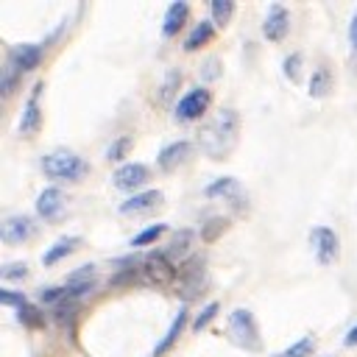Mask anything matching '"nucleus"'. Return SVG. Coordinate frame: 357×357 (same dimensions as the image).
I'll return each instance as SVG.
<instances>
[{"instance_id": "1", "label": "nucleus", "mask_w": 357, "mask_h": 357, "mask_svg": "<svg viewBox=\"0 0 357 357\" xmlns=\"http://www.w3.org/2000/svg\"><path fill=\"white\" fill-rule=\"evenodd\" d=\"M240 114L234 109H220L198 134V145L209 159H226L237 145Z\"/></svg>"}, {"instance_id": "2", "label": "nucleus", "mask_w": 357, "mask_h": 357, "mask_svg": "<svg viewBox=\"0 0 357 357\" xmlns=\"http://www.w3.org/2000/svg\"><path fill=\"white\" fill-rule=\"evenodd\" d=\"M39 165H42L45 176L56 178V181H81L89 173V162L73 151H50L42 156Z\"/></svg>"}, {"instance_id": "3", "label": "nucleus", "mask_w": 357, "mask_h": 357, "mask_svg": "<svg viewBox=\"0 0 357 357\" xmlns=\"http://www.w3.org/2000/svg\"><path fill=\"white\" fill-rule=\"evenodd\" d=\"M229 335H231V340H234L240 349H245V351H259V349H262L259 326H257L251 310L237 307V310L229 312Z\"/></svg>"}, {"instance_id": "4", "label": "nucleus", "mask_w": 357, "mask_h": 357, "mask_svg": "<svg viewBox=\"0 0 357 357\" xmlns=\"http://www.w3.org/2000/svg\"><path fill=\"white\" fill-rule=\"evenodd\" d=\"M206 259L204 257H190L181 268H178V296L184 298V301H190V298H195L201 290H204V284H206Z\"/></svg>"}, {"instance_id": "5", "label": "nucleus", "mask_w": 357, "mask_h": 357, "mask_svg": "<svg viewBox=\"0 0 357 357\" xmlns=\"http://www.w3.org/2000/svg\"><path fill=\"white\" fill-rule=\"evenodd\" d=\"M142 276L148 284H156V287H167L178 279V268L162 254V251H151L145 259H142Z\"/></svg>"}, {"instance_id": "6", "label": "nucleus", "mask_w": 357, "mask_h": 357, "mask_svg": "<svg viewBox=\"0 0 357 357\" xmlns=\"http://www.w3.org/2000/svg\"><path fill=\"white\" fill-rule=\"evenodd\" d=\"M209 100H212V92L206 89V86H195V89H190L178 103H176V112H173V117L178 120V123H190V120H198L204 112H206V106H209Z\"/></svg>"}, {"instance_id": "7", "label": "nucleus", "mask_w": 357, "mask_h": 357, "mask_svg": "<svg viewBox=\"0 0 357 357\" xmlns=\"http://www.w3.org/2000/svg\"><path fill=\"white\" fill-rule=\"evenodd\" d=\"M310 243H312V251H315V257H318L321 265H332L337 259V254H340V240L326 226H315L310 231Z\"/></svg>"}, {"instance_id": "8", "label": "nucleus", "mask_w": 357, "mask_h": 357, "mask_svg": "<svg viewBox=\"0 0 357 357\" xmlns=\"http://www.w3.org/2000/svg\"><path fill=\"white\" fill-rule=\"evenodd\" d=\"M36 234V223L28 215H11L3 220L0 226V240L6 245H22L25 240H31Z\"/></svg>"}, {"instance_id": "9", "label": "nucleus", "mask_w": 357, "mask_h": 357, "mask_svg": "<svg viewBox=\"0 0 357 357\" xmlns=\"http://www.w3.org/2000/svg\"><path fill=\"white\" fill-rule=\"evenodd\" d=\"M42 81L33 84L25 106H22V117H20V134L22 137H36L39 126H42V109H39V95H42Z\"/></svg>"}, {"instance_id": "10", "label": "nucleus", "mask_w": 357, "mask_h": 357, "mask_svg": "<svg viewBox=\"0 0 357 357\" xmlns=\"http://www.w3.org/2000/svg\"><path fill=\"white\" fill-rule=\"evenodd\" d=\"M148 181V167L142 165V162H126V165H120L117 170H114V176H112V184L117 187V190H126V192H134L137 187H142Z\"/></svg>"}, {"instance_id": "11", "label": "nucleus", "mask_w": 357, "mask_h": 357, "mask_svg": "<svg viewBox=\"0 0 357 357\" xmlns=\"http://www.w3.org/2000/svg\"><path fill=\"white\" fill-rule=\"evenodd\" d=\"M287 31H290V14L282 3H273L268 8L265 22H262V33H265L268 42H282L287 36Z\"/></svg>"}, {"instance_id": "12", "label": "nucleus", "mask_w": 357, "mask_h": 357, "mask_svg": "<svg viewBox=\"0 0 357 357\" xmlns=\"http://www.w3.org/2000/svg\"><path fill=\"white\" fill-rule=\"evenodd\" d=\"M42 53H45V47H42V45L22 42V45H14V47L8 50V64H14L20 73H31V70H36V67H39Z\"/></svg>"}, {"instance_id": "13", "label": "nucleus", "mask_w": 357, "mask_h": 357, "mask_svg": "<svg viewBox=\"0 0 357 357\" xmlns=\"http://www.w3.org/2000/svg\"><path fill=\"white\" fill-rule=\"evenodd\" d=\"M64 206H67V198L59 187H45L36 198V215L45 220H59L64 215Z\"/></svg>"}, {"instance_id": "14", "label": "nucleus", "mask_w": 357, "mask_h": 357, "mask_svg": "<svg viewBox=\"0 0 357 357\" xmlns=\"http://www.w3.org/2000/svg\"><path fill=\"white\" fill-rule=\"evenodd\" d=\"M190 153H192V145H190L187 139H176V142H170V145H165V148L159 151L156 165H159V170L170 173V170H176L178 165H184V162L190 159Z\"/></svg>"}, {"instance_id": "15", "label": "nucleus", "mask_w": 357, "mask_h": 357, "mask_svg": "<svg viewBox=\"0 0 357 357\" xmlns=\"http://www.w3.org/2000/svg\"><path fill=\"white\" fill-rule=\"evenodd\" d=\"M204 192H206V198H220V201H231V204H237L243 198V187H240V181L234 176L215 178L212 184H206Z\"/></svg>"}, {"instance_id": "16", "label": "nucleus", "mask_w": 357, "mask_h": 357, "mask_svg": "<svg viewBox=\"0 0 357 357\" xmlns=\"http://www.w3.org/2000/svg\"><path fill=\"white\" fill-rule=\"evenodd\" d=\"M192 240H195L192 229H178V231L173 234V240H170V245H167L165 257H167L173 265H184V262L190 259V251H192Z\"/></svg>"}, {"instance_id": "17", "label": "nucleus", "mask_w": 357, "mask_h": 357, "mask_svg": "<svg viewBox=\"0 0 357 357\" xmlns=\"http://www.w3.org/2000/svg\"><path fill=\"white\" fill-rule=\"evenodd\" d=\"M95 284V265H81L78 271H73L67 279H64V287L70 293V298H78L84 293H89Z\"/></svg>"}, {"instance_id": "18", "label": "nucleus", "mask_w": 357, "mask_h": 357, "mask_svg": "<svg viewBox=\"0 0 357 357\" xmlns=\"http://www.w3.org/2000/svg\"><path fill=\"white\" fill-rule=\"evenodd\" d=\"M159 201H162V192H159V190L134 192L128 201H123V204H120V212H123V215H139V212H148V209H153Z\"/></svg>"}, {"instance_id": "19", "label": "nucleus", "mask_w": 357, "mask_h": 357, "mask_svg": "<svg viewBox=\"0 0 357 357\" xmlns=\"http://www.w3.org/2000/svg\"><path fill=\"white\" fill-rule=\"evenodd\" d=\"M187 17H190V6H187L184 0H178V3H170V6H167V11H165L162 33H165V36H176V33L184 28Z\"/></svg>"}, {"instance_id": "20", "label": "nucleus", "mask_w": 357, "mask_h": 357, "mask_svg": "<svg viewBox=\"0 0 357 357\" xmlns=\"http://www.w3.org/2000/svg\"><path fill=\"white\" fill-rule=\"evenodd\" d=\"M78 245H81V237H61V240H56V243L42 254V265H56L59 259L70 257Z\"/></svg>"}, {"instance_id": "21", "label": "nucleus", "mask_w": 357, "mask_h": 357, "mask_svg": "<svg viewBox=\"0 0 357 357\" xmlns=\"http://www.w3.org/2000/svg\"><path fill=\"white\" fill-rule=\"evenodd\" d=\"M184 324H187V307H181L178 312H176V318H173V324H170V329L165 332V337L156 343V349H153V357H162L165 351H170V346L178 340V335H181V329H184Z\"/></svg>"}, {"instance_id": "22", "label": "nucleus", "mask_w": 357, "mask_h": 357, "mask_svg": "<svg viewBox=\"0 0 357 357\" xmlns=\"http://www.w3.org/2000/svg\"><path fill=\"white\" fill-rule=\"evenodd\" d=\"M212 33H215V25H212V20H201L192 31H190V36L184 39V50L187 53H192V50H198L201 45H206L209 39H212Z\"/></svg>"}, {"instance_id": "23", "label": "nucleus", "mask_w": 357, "mask_h": 357, "mask_svg": "<svg viewBox=\"0 0 357 357\" xmlns=\"http://www.w3.org/2000/svg\"><path fill=\"white\" fill-rule=\"evenodd\" d=\"M329 89H332V70L321 64L310 75V98H326Z\"/></svg>"}, {"instance_id": "24", "label": "nucleus", "mask_w": 357, "mask_h": 357, "mask_svg": "<svg viewBox=\"0 0 357 357\" xmlns=\"http://www.w3.org/2000/svg\"><path fill=\"white\" fill-rule=\"evenodd\" d=\"M20 70L14 67V64H8L6 61V67L0 70V98H11L14 95V89L20 86Z\"/></svg>"}, {"instance_id": "25", "label": "nucleus", "mask_w": 357, "mask_h": 357, "mask_svg": "<svg viewBox=\"0 0 357 357\" xmlns=\"http://www.w3.org/2000/svg\"><path fill=\"white\" fill-rule=\"evenodd\" d=\"M178 84H181V70H167L165 73V81L159 84V92H156L159 103H170L173 95H176V89H178Z\"/></svg>"}, {"instance_id": "26", "label": "nucleus", "mask_w": 357, "mask_h": 357, "mask_svg": "<svg viewBox=\"0 0 357 357\" xmlns=\"http://www.w3.org/2000/svg\"><path fill=\"white\" fill-rule=\"evenodd\" d=\"M209 11H212V25L226 28L229 20H231V14H234V3L231 0H212Z\"/></svg>"}, {"instance_id": "27", "label": "nucleus", "mask_w": 357, "mask_h": 357, "mask_svg": "<svg viewBox=\"0 0 357 357\" xmlns=\"http://www.w3.org/2000/svg\"><path fill=\"white\" fill-rule=\"evenodd\" d=\"M17 318H20V321H22L28 329H42V326H45V312H42L39 307L28 304V301H25V304L17 310Z\"/></svg>"}, {"instance_id": "28", "label": "nucleus", "mask_w": 357, "mask_h": 357, "mask_svg": "<svg viewBox=\"0 0 357 357\" xmlns=\"http://www.w3.org/2000/svg\"><path fill=\"white\" fill-rule=\"evenodd\" d=\"M312 351H315V337H312V335H304V337L296 340L290 349L279 351L276 357H312Z\"/></svg>"}, {"instance_id": "29", "label": "nucleus", "mask_w": 357, "mask_h": 357, "mask_svg": "<svg viewBox=\"0 0 357 357\" xmlns=\"http://www.w3.org/2000/svg\"><path fill=\"white\" fill-rule=\"evenodd\" d=\"M226 229H229V220H226V218H209V220L201 226V240H204V243H215Z\"/></svg>"}, {"instance_id": "30", "label": "nucleus", "mask_w": 357, "mask_h": 357, "mask_svg": "<svg viewBox=\"0 0 357 357\" xmlns=\"http://www.w3.org/2000/svg\"><path fill=\"white\" fill-rule=\"evenodd\" d=\"M131 142H134V139H131L128 134H123V137H117V139H114V142L106 148V153H103V156H106L109 162H120V159H126V156H128Z\"/></svg>"}, {"instance_id": "31", "label": "nucleus", "mask_w": 357, "mask_h": 357, "mask_svg": "<svg viewBox=\"0 0 357 357\" xmlns=\"http://www.w3.org/2000/svg\"><path fill=\"white\" fill-rule=\"evenodd\" d=\"M165 231H167V226H165V223H153V226L142 229V231H139V234L131 240V245H134V248H139V245H151V243H156V240H159Z\"/></svg>"}, {"instance_id": "32", "label": "nucleus", "mask_w": 357, "mask_h": 357, "mask_svg": "<svg viewBox=\"0 0 357 357\" xmlns=\"http://www.w3.org/2000/svg\"><path fill=\"white\" fill-rule=\"evenodd\" d=\"M75 312H78V301L67 296L61 304H56V312H53V318H56V324H61V326H64V324H70V321L75 318Z\"/></svg>"}, {"instance_id": "33", "label": "nucleus", "mask_w": 357, "mask_h": 357, "mask_svg": "<svg viewBox=\"0 0 357 357\" xmlns=\"http://www.w3.org/2000/svg\"><path fill=\"white\" fill-rule=\"evenodd\" d=\"M218 310H220V304H218V301H209V304H206V307H204V310L195 315V321H192V329H195V332H201L204 326H209V321L218 315Z\"/></svg>"}, {"instance_id": "34", "label": "nucleus", "mask_w": 357, "mask_h": 357, "mask_svg": "<svg viewBox=\"0 0 357 357\" xmlns=\"http://www.w3.org/2000/svg\"><path fill=\"white\" fill-rule=\"evenodd\" d=\"M25 276H28V265H25V262H11V265H3V268H0V279H3V282L25 279Z\"/></svg>"}, {"instance_id": "35", "label": "nucleus", "mask_w": 357, "mask_h": 357, "mask_svg": "<svg viewBox=\"0 0 357 357\" xmlns=\"http://www.w3.org/2000/svg\"><path fill=\"white\" fill-rule=\"evenodd\" d=\"M67 296H70L67 287H42L39 290V301L42 304H61Z\"/></svg>"}, {"instance_id": "36", "label": "nucleus", "mask_w": 357, "mask_h": 357, "mask_svg": "<svg viewBox=\"0 0 357 357\" xmlns=\"http://www.w3.org/2000/svg\"><path fill=\"white\" fill-rule=\"evenodd\" d=\"M298 70H301V53H290L284 59V75L290 81H298Z\"/></svg>"}, {"instance_id": "37", "label": "nucleus", "mask_w": 357, "mask_h": 357, "mask_svg": "<svg viewBox=\"0 0 357 357\" xmlns=\"http://www.w3.org/2000/svg\"><path fill=\"white\" fill-rule=\"evenodd\" d=\"M218 75H220V61L212 56V59L204 61V67H201V78H204V81H215Z\"/></svg>"}, {"instance_id": "38", "label": "nucleus", "mask_w": 357, "mask_h": 357, "mask_svg": "<svg viewBox=\"0 0 357 357\" xmlns=\"http://www.w3.org/2000/svg\"><path fill=\"white\" fill-rule=\"evenodd\" d=\"M0 301L6 304V307H22L25 304V296L22 293H14V290H0Z\"/></svg>"}, {"instance_id": "39", "label": "nucleus", "mask_w": 357, "mask_h": 357, "mask_svg": "<svg viewBox=\"0 0 357 357\" xmlns=\"http://www.w3.org/2000/svg\"><path fill=\"white\" fill-rule=\"evenodd\" d=\"M128 282H137V268H126L123 273L112 276V284H114V287H120V284H128Z\"/></svg>"}, {"instance_id": "40", "label": "nucleus", "mask_w": 357, "mask_h": 357, "mask_svg": "<svg viewBox=\"0 0 357 357\" xmlns=\"http://www.w3.org/2000/svg\"><path fill=\"white\" fill-rule=\"evenodd\" d=\"M349 45H351V50H357V11H354V17L349 22Z\"/></svg>"}, {"instance_id": "41", "label": "nucleus", "mask_w": 357, "mask_h": 357, "mask_svg": "<svg viewBox=\"0 0 357 357\" xmlns=\"http://www.w3.org/2000/svg\"><path fill=\"white\" fill-rule=\"evenodd\" d=\"M343 343H346V346H357V324H354V326H351V329L346 332V337H343Z\"/></svg>"}, {"instance_id": "42", "label": "nucleus", "mask_w": 357, "mask_h": 357, "mask_svg": "<svg viewBox=\"0 0 357 357\" xmlns=\"http://www.w3.org/2000/svg\"><path fill=\"white\" fill-rule=\"evenodd\" d=\"M329 357H332V354H329Z\"/></svg>"}]
</instances>
